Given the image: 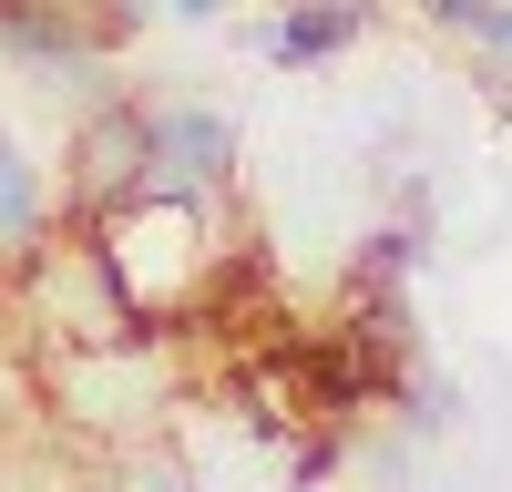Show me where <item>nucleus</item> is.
Returning <instances> with one entry per match:
<instances>
[{
  "instance_id": "1",
  "label": "nucleus",
  "mask_w": 512,
  "mask_h": 492,
  "mask_svg": "<svg viewBox=\"0 0 512 492\" xmlns=\"http://www.w3.org/2000/svg\"><path fill=\"white\" fill-rule=\"evenodd\" d=\"M154 185V113L144 93H93L72 123V144H62V216L72 226H103L123 195H144Z\"/></svg>"
},
{
  "instance_id": "2",
  "label": "nucleus",
  "mask_w": 512,
  "mask_h": 492,
  "mask_svg": "<svg viewBox=\"0 0 512 492\" xmlns=\"http://www.w3.org/2000/svg\"><path fill=\"white\" fill-rule=\"evenodd\" d=\"M0 62H21L31 82H72V93H93V82L123 62L113 41H103V21H93V0H11L0 11Z\"/></svg>"
},
{
  "instance_id": "3",
  "label": "nucleus",
  "mask_w": 512,
  "mask_h": 492,
  "mask_svg": "<svg viewBox=\"0 0 512 492\" xmlns=\"http://www.w3.org/2000/svg\"><path fill=\"white\" fill-rule=\"evenodd\" d=\"M144 113H154V185H185V195L236 185V113L216 103H144Z\"/></svg>"
},
{
  "instance_id": "4",
  "label": "nucleus",
  "mask_w": 512,
  "mask_h": 492,
  "mask_svg": "<svg viewBox=\"0 0 512 492\" xmlns=\"http://www.w3.org/2000/svg\"><path fill=\"white\" fill-rule=\"evenodd\" d=\"M379 21H390V0H287L277 21H256V52L277 72H318L338 52H359Z\"/></svg>"
},
{
  "instance_id": "5",
  "label": "nucleus",
  "mask_w": 512,
  "mask_h": 492,
  "mask_svg": "<svg viewBox=\"0 0 512 492\" xmlns=\"http://www.w3.org/2000/svg\"><path fill=\"white\" fill-rule=\"evenodd\" d=\"M41 236H52V185H41L31 144L0 123V257H31Z\"/></svg>"
},
{
  "instance_id": "6",
  "label": "nucleus",
  "mask_w": 512,
  "mask_h": 492,
  "mask_svg": "<svg viewBox=\"0 0 512 492\" xmlns=\"http://www.w3.org/2000/svg\"><path fill=\"white\" fill-rule=\"evenodd\" d=\"M410 267H420V216L369 226V236H359V257H349V287H400Z\"/></svg>"
},
{
  "instance_id": "7",
  "label": "nucleus",
  "mask_w": 512,
  "mask_h": 492,
  "mask_svg": "<svg viewBox=\"0 0 512 492\" xmlns=\"http://www.w3.org/2000/svg\"><path fill=\"white\" fill-rule=\"evenodd\" d=\"M338 462H349V421H318L308 441H297V492H318Z\"/></svg>"
},
{
  "instance_id": "8",
  "label": "nucleus",
  "mask_w": 512,
  "mask_h": 492,
  "mask_svg": "<svg viewBox=\"0 0 512 492\" xmlns=\"http://www.w3.org/2000/svg\"><path fill=\"white\" fill-rule=\"evenodd\" d=\"M164 11H175V21H226L236 0H164Z\"/></svg>"
},
{
  "instance_id": "9",
  "label": "nucleus",
  "mask_w": 512,
  "mask_h": 492,
  "mask_svg": "<svg viewBox=\"0 0 512 492\" xmlns=\"http://www.w3.org/2000/svg\"><path fill=\"white\" fill-rule=\"evenodd\" d=\"M0 11H11V0H0Z\"/></svg>"
}]
</instances>
